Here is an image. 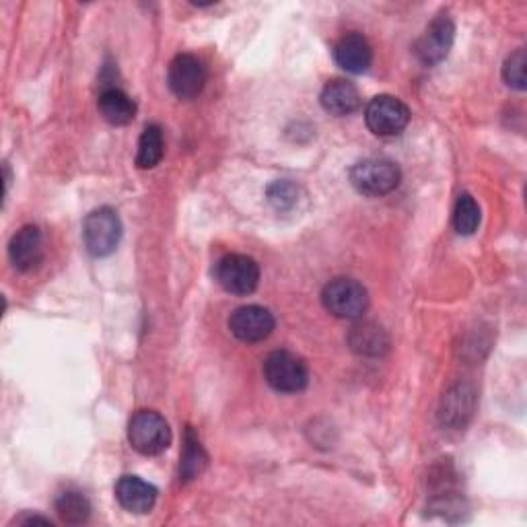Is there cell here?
Segmentation results:
<instances>
[{"label": "cell", "mask_w": 527, "mask_h": 527, "mask_svg": "<svg viewBox=\"0 0 527 527\" xmlns=\"http://www.w3.org/2000/svg\"><path fill=\"white\" fill-rule=\"evenodd\" d=\"M400 180V167L385 157L363 159L350 169V182H353L357 192L371 198L394 192L400 186Z\"/></svg>", "instance_id": "1"}, {"label": "cell", "mask_w": 527, "mask_h": 527, "mask_svg": "<svg viewBox=\"0 0 527 527\" xmlns=\"http://www.w3.org/2000/svg\"><path fill=\"white\" fill-rule=\"evenodd\" d=\"M322 303L338 320H359L369 307V293L359 280L334 278L324 287Z\"/></svg>", "instance_id": "2"}, {"label": "cell", "mask_w": 527, "mask_h": 527, "mask_svg": "<svg viewBox=\"0 0 527 527\" xmlns=\"http://www.w3.org/2000/svg\"><path fill=\"white\" fill-rule=\"evenodd\" d=\"M128 443L143 455H159L171 443L167 420L155 410H138L128 423Z\"/></svg>", "instance_id": "3"}, {"label": "cell", "mask_w": 527, "mask_h": 527, "mask_svg": "<svg viewBox=\"0 0 527 527\" xmlns=\"http://www.w3.org/2000/svg\"><path fill=\"white\" fill-rule=\"evenodd\" d=\"M83 237L91 256H110L122 239V221L110 206L95 208L83 223Z\"/></svg>", "instance_id": "4"}, {"label": "cell", "mask_w": 527, "mask_h": 527, "mask_svg": "<svg viewBox=\"0 0 527 527\" xmlns=\"http://www.w3.org/2000/svg\"><path fill=\"white\" fill-rule=\"evenodd\" d=\"M264 377L272 390L280 394H297L307 388L309 369L293 353L274 350L264 361Z\"/></svg>", "instance_id": "5"}, {"label": "cell", "mask_w": 527, "mask_h": 527, "mask_svg": "<svg viewBox=\"0 0 527 527\" xmlns=\"http://www.w3.org/2000/svg\"><path fill=\"white\" fill-rule=\"evenodd\" d=\"M217 283L231 295H252L260 283V266L254 258L243 254H229L215 266Z\"/></svg>", "instance_id": "6"}, {"label": "cell", "mask_w": 527, "mask_h": 527, "mask_svg": "<svg viewBox=\"0 0 527 527\" xmlns=\"http://www.w3.org/2000/svg\"><path fill=\"white\" fill-rule=\"evenodd\" d=\"M365 122L375 136H398L410 122V110L394 95H377L367 105Z\"/></svg>", "instance_id": "7"}, {"label": "cell", "mask_w": 527, "mask_h": 527, "mask_svg": "<svg viewBox=\"0 0 527 527\" xmlns=\"http://www.w3.org/2000/svg\"><path fill=\"white\" fill-rule=\"evenodd\" d=\"M167 83L175 97L196 99L206 85V66L194 54H178L169 64Z\"/></svg>", "instance_id": "8"}, {"label": "cell", "mask_w": 527, "mask_h": 527, "mask_svg": "<svg viewBox=\"0 0 527 527\" xmlns=\"http://www.w3.org/2000/svg\"><path fill=\"white\" fill-rule=\"evenodd\" d=\"M274 315L260 305L237 307L229 318L231 334L241 342H262L274 332Z\"/></svg>", "instance_id": "9"}, {"label": "cell", "mask_w": 527, "mask_h": 527, "mask_svg": "<svg viewBox=\"0 0 527 527\" xmlns=\"http://www.w3.org/2000/svg\"><path fill=\"white\" fill-rule=\"evenodd\" d=\"M455 40V25L447 15H439L414 46L416 58L425 66H435L447 58Z\"/></svg>", "instance_id": "10"}, {"label": "cell", "mask_w": 527, "mask_h": 527, "mask_svg": "<svg viewBox=\"0 0 527 527\" xmlns=\"http://www.w3.org/2000/svg\"><path fill=\"white\" fill-rule=\"evenodd\" d=\"M9 260L19 272L40 268L44 260V235L40 227L27 225L13 235L9 243Z\"/></svg>", "instance_id": "11"}, {"label": "cell", "mask_w": 527, "mask_h": 527, "mask_svg": "<svg viewBox=\"0 0 527 527\" xmlns=\"http://www.w3.org/2000/svg\"><path fill=\"white\" fill-rule=\"evenodd\" d=\"M336 64L350 75H363L373 64V48L361 33H348L334 48Z\"/></svg>", "instance_id": "12"}, {"label": "cell", "mask_w": 527, "mask_h": 527, "mask_svg": "<svg viewBox=\"0 0 527 527\" xmlns=\"http://www.w3.org/2000/svg\"><path fill=\"white\" fill-rule=\"evenodd\" d=\"M118 503L136 515L149 513L157 503V488L138 476H122L116 484Z\"/></svg>", "instance_id": "13"}, {"label": "cell", "mask_w": 527, "mask_h": 527, "mask_svg": "<svg viewBox=\"0 0 527 527\" xmlns=\"http://www.w3.org/2000/svg\"><path fill=\"white\" fill-rule=\"evenodd\" d=\"M320 101H322V108L328 114L350 116L361 108V93L350 81L334 79V81L326 83Z\"/></svg>", "instance_id": "14"}, {"label": "cell", "mask_w": 527, "mask_h": 527, "mask_svg": "<svg viewBox=\"0 0 527 527\" xmlns=\"http://www.w3.org/2000/svg\"><path fill=\"white\" fill-rule=\"evenodd\" d=\"M97 108H99V114L103 116V120L110 122L112 126H126L136 116L134 99L118 87L103 89V93L99 95V101H97Z\"/></svg>", "instance_id": "15"}, {"label": "cell", "mask_w": 527, "mask_h": 527, "mask_svg": "<svg viewBox=\"0 0 527 527\" xmlns=\"http://www.w3.org/2000/svg\"><path fill=\"white\" fill-rule=\"evenodd\" d=\"M474 410V394L460 385L453 392H449L441 406V423L449 427H464L466 420L472 416Z\"/></svg>", "instance_id": "16"}, {"label": "cell", "mask_w": 527, "mask_h": 527, "mask_svg": "<svg viewBox=\"0 0 527 527\" xmlns=\"http://www.w3.org/2000/svg\"><path fill=\"white\" fill-rule=\"evenodd\" d=\"M165 153V140L163 130L157 124H151L140 134L138 151H136V165L140 169H153L161 163Z\"/></svg>", "instance_id": "17"}, {"label": "cell", "mask_w": 527, "mask_h": 527, "mask_svg": "<svg viewBox=\"0 0 527 527\" xmlns=\"http://www.w3.org/2000/svg\"><path fill=\"white\" fill-rule=\"evenodd\" d=\"M348 342L359 355H369V357H377L388 348V336H385L383 330L375 324H357L353 330H350Z\"/></svg>", "instance_id": "18"}, {"label": "cell", "mask_w": 527, "mask_h": 527, "mask_svg": "<svg viewBox=\"0 0 527 527\" xmlns=\"http://www.w3.org/2000/svg\"><path fill=\"white\" fill-rule=\"evenodd\" d=\"M56 511L64 523H85L91 515V505L85 495L77 493V490H66L56 501Z\"/></svg>", "instance_id": "19"}, {"label": "cell", "mask_w": 527, "mask_h": 527, "mask_svg": "<svg viewBox=\"0 0 527 527\" xmlns=\"http://www.w3.org/2000/svg\"><path fill=\"white\" fill-rule=\"evenodd\" d=\"M453 225L460 235H472L480 225V206L470 194H462L455 204Z\"/></svg>", "instance_id": "20"}, {"label": "cell", "mask_w": 527, "mask_h": 527, "mask_svg": "<svg viewBox=\"0 0 527 527\" xmlns=\"http://www.w3.org/2000/svg\"><path fill=\"white\" fill-rule=\"evenodd\" d=\"M204 466H206L204 449H202L198 437L192 433V429H188L186 447H184V455H182V468H180L182 480L196 478L204 470Z\"/></svg>", "instance_id": "21"}, {"label": "cell", "mask_w": 527, "mask_h": 527, "mask_svg": "<svg viewBox=\"0 0 527 527\" xmlns=\"http://www.w3.org/2000/svg\"><path fill=\"white\" fill-rule=\"evenodd\" d=\"M503 79L513 89H519V91L525 89V52L523 50H517L507 58L503 66Z\"/></svg>", "instance_id": "22"}, {"label": "cell", "mask_w": 527, "mask_h": 527, "mask_svg": "<svg viewBox=\"0 0 527 527\" xmlns=\"http://www.w3.org/2000/svg\"><path fill=\"white\" fill-rule=\"evenodd\" d=\"M268 200L278 210H287L297 202V188L291 182H276L268 188Z\"/></svg>", "instance_id": "23"}, {"label": "cell", "mask_w": 527, "mask_h": 527, "mask_svg": "<svg viewBox=\"0 0 527 527\" xmlns=\"http://www.w3.org/2000/svg\"><path fill=\"white\" fill-rule=\"evenodd\" d=\"M19 523H25V525H31V523H44V525H52V521H50V519H46V517H23V519H19Z\"/></svg>", "instance_id": "24"}]
</instances>
